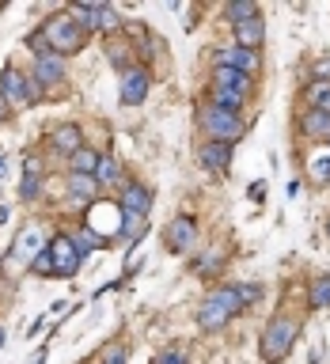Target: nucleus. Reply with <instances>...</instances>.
<instances>
[{
	"instance_id": "1",
	"label": "nucleus",
	"mask_w": 330,
	"mask_h": 364,
	"mask_svg": "<svg viewBox=\"0 0 330 364\" xmlns=\"http://www.w3.org/2000/svg\"><path fill=\"white\" fill-rule=\"evenodd\" d=\"M38 34L46 38V46H50V53H57V57H73L87 46V34L76 27V19L68 16V11H53V16L38 27Z\"/></svg>"
},
{
	"instance_id": "2",
	"label": "nucleus",
	"mask_w": 330,
	"mask_h": 364,
	"mask_svg": "<svg viewBox=\"0 0 330 364\" xmlns=\"http://www.w3.org/2000/svg\"><path fill=\"white\" fill-rule=\"evenodd\" d=\"M296 334H300V323H296L292 315H273L266 323V330H262V338H258L262 360H266V364L284 360L292 353V346H296Z\"/></svg>"
},
{
	"instance_id": "3",
	"label": "nucleus",
	"mask_w": 330,
	"mask_h": 364,
	"mask_svg": "<svg viewBox=\"0 0 330 364\" xmlns=\"http://www.w3.org/2000/svg\"><path fill=\"white\" fill-rule=\"evenodd\" d=\"M198 125L205 133V141H224V144H235L239 136L247 133V122L243 114H228V110H216V107H205L198 110Z\"/></svg>"
},
{
	"instance_id": "4",
	"label": "nucleus",
	"mask_w": 330,
	"mask_h": 364,
	"mask_svg": "<svg viewBox=\"0 0 330 364\" xmlns=\"http://www.w3.org/2000/svg\"><path fill=\"white\" fill-rule=\"evenodd\" d=\"M0 91H4L11 110H27V107H38L42 102V87L34 84L27 73H19L16 65H8L4 73H0Z\"/></svg>"
},
{
	"instance_id": "5",
	"label": "nucleus",
	"mask_w": 330,
	"mask_h": 364,
	"mask_svg": "<svg viewBox=\"0 0 330 364\" xmlns=\"http://www.w3.org/2000/svg\"><path fill=\"white\" fill-rule=\"evenodd\" d=\"M42 255L50 262V277H76L80 262H84L73 247V235H53L50 243L42 247Z\"/></svg>"
},
{
	"instance_id": "6",
	"label": "nucleus",
	"mask_w": 330,
	"mask_h": 364,
	"mask_svg": "<svg viewBox=\"0 0 330 364\" xmlns=\"http://www.w3.org/2000/svg\"><path fill=\"white\" fill-rule=\"evenodd\" d=\"M148 91H152V73L148 68L133 65L125 73H118V102L122 107H141L148 99Z\"/></svg>"
},
{
	"instance_id": "7",
	"label": "nucleus",
	"mask_w": 330,
	"mask_h": 364,
	"mask_svg": "<svg viewBox=\"0 0 330 364\" xmlns=\"http://www.w3.org/2000/svg\"><path fill=\"white\" fill-rule=\"evenodd\" d=\"M164 243H167V250H175V255H190V250L198 247V220H193L190 213H182V216H175V220H167Z\"/></svg>"
},
{
	"instance_id": "8",
	"label": "nucleus",
	"mask_w": 330,
	"mask_h": 364,
	"mask_svg": "<svg viewBox=\"0 0 330 364\" xmlns=\"http://www.w3.org/2000/svg\"><path fill=\"white\" fill-rule=\"evenodd\" d=\"M213 68H235V73L258 76V68H262V53L243 50V46H220V50H213Z\"/></svg>"
},
{
	"instance_id": "9",
	"label": "nucleus",
	"mask_w": 330,
	"mask_h": 364,
	"mask_svg": "<svg viewBox=\"0 0 330 364\" xmlns=\"http://www.w3.org/2000/svg\"><path fill=\"white\" fill-rule=\"evenodd\" d=\"M31 80H34L42 91H46V87H61V84H65V57H57V53L34 57V61H31Z\"/></svg>"
},
{
	"instance_id": "10",
	"label": "nucleus",
	"mask_w": 330,
	"mask_h": 364,
	"mask_svg": "<svg viewBox=\"0 0 330 364\" xmlns=\"http://www.w3.org/2000/svg\"><path fill=\"white\" fill-rule=\"evenodd\" d=\"M198 164L205 171H213V175H228V167H232V144H224V141H201Z\"/></svg>"
},
{
	"instance_id": "11",
	"label": "nucleus",
	"mask_w": 330,
	"mask_h": 364,
	"mask_svg": "<svg viewBox=\"0 0 330 364\" xmlns=\"http://www.w3.org/2000/svg\"><path fill=\"white\" fill-rule=\"evenodd\" d=\"M152 201H156V193H152V186H148V182H125V186H122V198H118V209L152 216Z\"/></svg>"
},
{
	"instance_id": "12",
	"label": "nucleus",
	"mask_w": 330,
	"mask_h": 364,
	"mask_svg": "<svg viewBox=\"0 0 330 364\" xmlns=\"http://www.w3.org/2000/svg\"><path fill=\"white\" fill-rule=\"evenodd\" d=\"M232 311L220 304V300H213V296H205V300L198 304V326L205 330V334H216V330H224L228 323H232Z\"/></svg>"
},
{
	"instance_id": "13",
	"label": "nucleus",
	"mask_w": 330,
	"mask_h": 364,
	"mask_svg": "<svg viewBox=\"0 0 330 364\" xmlns=\"http://www.w3.org/2000/svg\"><path fill=\"white\" fill-rule=\"evenodd\" d=\"M262 42H266V19L255 16V19H243L232 27V46H243V50H262Z\"/></svg>"
},
{
	"instance_id": "14",
	"label": "nucleus",
	"mask_w": 330,
	"mask_h": 364,
	"mask_svg": "<svg viewBox=\"0 0 330 364\" xmlns=\"http://www.w3.org/2000/svg\"><path fill=\"white\" fill-rule=\"evenodd\" d=\"M209 84H213V87H228V91H235V95H243V99L255 95V76L235 73V68H213Z\"/></svg>"
},
{
	"instance_id": "15",
	"label": "nucleus",
	"mask_w": 330,
	"mask_h": 364,
	"mask_svg": "<svg viewBox=\"0 0 330 364\" xmlns=\"http://www.w3.org/2000/svg\"><path fill=\"white\" fill-rule=\"evenodd\" d=\"M50 141H53V148H57V152L73 156L76 148H84V133H80V125H76V122H61V125H53Z\"/></svg>"
},
{
	"instance_id": "16",
	"label": "nucleus",
	"mask_w": 330,
	"mask_h": 364,
	"mask_svg": "<svg viewBox=\"0 0 330 364\" xmlns=\"http://www.w3.org/2000/svg\"><path fill=\"white\" fill-rule=\"evenodd\" d=\"M205 102H209V107H216V110H228V114H243V107H247L250 99L235 95V91H228V87H213V84H209V91H205Z\"/></svg>"
},
{
	"instance_id": "17",
	"label": "nucleus",
	"mask_w": 330,
	"mask_h": 364,
	"mask_svg": "<svg viewBox=\"0 0 330 364\" xmlns=\"http://www.w3.org/2000/svg\"><path fill=\"white\" fill-rule=\"evenodd\" d=\"M300 133L307 136V141H330V114L304 110V118H300Z\"/></svg>"
},
{
	"instance_id": "18",
	"label": "nucleus",
	"mask_w": 330,
	"mask_h": 364,
	"mask_svg": "<svg viewBox=\"0 0 330 364\" xmlns=\"http://www.w3.org/2000/svg\"><path fill=\"white\" fill-rule=\"evenodd\" d=\"M99 8H102V0H99V4H68L65 11L76 19V27L84 34H95L99 31Z\"/></svg>"
},
{
	"instance_id": "19",
	"label": "nucleus",
	"mask_w": 330,
	"mask_h": 364,
	"mask_svg": "<svg viewBox=\"0 0 330 364\" xmlns=\"http://www.w3.org/2000/svg\"><path fill=\"white\" fill-rule=\"evenodd\" d=\"M99 156L102 152H95V148H76L73 156H68V171H73V175H95V167H99Z\"/></svg>"
},
{
	"instance_id": "20",
	"label": "nucleus",
	"mask_w": 330,
	"mask_h": 364,
	"mask_svg": "<svg viewBox=\"0 0 330 364\" xmlns=\"http://www.w3.org/2000/svg\"><path fill=\"white\" fill-rule=\"evenodd\" d=\"M95 182H99V190L102 186H122V164H118V159L102 152L99 156V167H95Z\"/></svg>"
},
{
	"instance_id": "21",
	"label": "nucleus",
	"mask_w": 330,
	"mask_h": 364,
	"mask_svg": "<svg viewBox=\"0 0 330 364\" xmlns=\"http://www.w3.org/2000/svg\"><path fill=\"white\" fill-rule=\"evenodd\" d=\"M68 193H73L76 201H95L99 198L95 175H68Z\"/></svg>"
},
{
	"instance_id": "22",
	"label": "nucleus",
	"mask_w": 330,
	"mask_h": 364,
	"mask_svg": "<svg viewBox=\"0 0 330 364\" xmlns=\"http://www.w3.org/2000/svg\"><path fill=\"white\" fill-rule=\"evenodd\" d=\"M255 16H262L255 0H228V4H224V19L232 23V27H235V23H243V19H255Z\"/></svg>"
},
{
	"instance_id": "23",
	"label": "nucleus",
	"mask_w": 330,
	"mask_h": 364,
	"mask_svg": "<svg viewBox=\"0 0 330 364\" xmlns=\"http://www.w3.org/2000/svg\"><path fill=\"white\" fill-rule=\"evenodd\" d=\"M144 228H148V216H144V213L122 209V224H118V235H122V239H141Z\"/></svg>"
},
{
	"instance_id": "24",
	"label": "nucleus",
	"mask_w": 330,
	"mask_h": 364,
	"mask_svg": "<svg viewBox=\"0 0 330 364\" xmlns=\"http://www.w3.org/2000/svg\"><path fill=\"white\" fill-rule=\"evenodd\" d=\"M42 193V175H38V159L27 156V175H23V186H19V198L23 201H34Z\"/></svg>"
},
{
	"instance_id": "25",
	"label": "nucleus",
	"mask_w": 330,
	"mask_h": 364,
	"mask_svg": "<svg viewBox=\"0 0 330 364\" xmlns=\"http://www.w3.org/2000/svg\"><path fill=\"white\" fill-rule=\"evenodd\" d=\"M307 304H312L315 311H323V307H330V277H326V273H319V277H312V292H307Z\"/></svg>"
},
{
	"instance_id": "26",
	"label": "nucleus",
	"mask_w": 330,
	"mask_h": 364,
	"mask_svg": "<svg viewBox=\"0 0 330 364\" xmlns=\"http://www.w3.org/2000/svg\"><path fill=\"white\" fill-rule=\"evenodd\" d=\"M122 31V11L114 4H102L99 8V34H107V38H118Z\"/></svg>"
},
{
	"instance_id": "27",
	"label": "nucleus",
	"mask_w": 330,
	"mask_h": 364,
	"mask_svg": "<svg viewBox=\"0 0 330 364\" xmlns=\"http://www.w3.org/2000/svg\"><path fill=\"white\" fill-rule=\"evenodd\" d=\"M307 110L330 114V84H312L307 87Z\"/></svg>"
},
{
	"instance_id": "28",
	"label": "nucleus",
	"mask_w": 330,
	"mask_h": 364,
	"mask_svg": "<svg viewBox=\"0 0 330 364\" xmlns=\"http://www.w3.org/2000/svg\"><path fill=\"white\" fill-rule=\"evenodd\" d=\"M107 57L114 65H118V73H125V68H133V53H129V46H118V38H107Z\"/></svg>"
},
{
	"instance_id": "29",
	"label": "nucleus",
	"mask_w": 330,
	"mask_h": 364,
	"mask_svg": "<svg viewBox=\"0 0 330 364\" xmlns=\"http://www.w3.org/2000/svg\"><path fill=\"white\" fill-rule=\"evenodd\" d=\"M73 247H76V255H80V258H87L95 247H102V239L91 232V228H84V232H76V235H73Z\"/></svg>"
},
{
	"instance_id": "30",
	"label": "nucleus",
	"mask_w": 330,
	"mask_h": 364,
	"mask_svg": "<svg viewBox=\"0 0 330 364\" xmlns=\"http://www.w3.org/2000/svg\"><path fill=\"white\" fill-rule=\"evenodd\" d=\"M312 182H315V186H330V152L312 164Z\"/></svg>"
},
{
	"instance_id": "31",
	"label": "nucleus",
	"mask_w": 330,
	"mask_h": 364,
	"mask_svg": "<svg viewBox=\"0 0 330 364\" xmlns=\"http://www.w3.org/2000/svg\"><path fill=\"white\" fill-rule=\"evenodd\" d=\"M235 292H239V300H243V307H250V304L262 300V289H258V284H235Z\"/></svg>"
},
{
	"instance_id": "32",
	"label": "nucleus",
	"mask_w": 330,
	"mask_h": 364,
	"mask_svg": "<svg viewBox=\"0 0 330 364\" xmlns=\"http://www.w3.org/2000/svg\"><path fill=\"white\" fill-rule=\"evenodd\" d=\"M312 84H330V57L312 65Z\"/></svg>"
},
{
	"instance_id": "33",
	"label": "nucleus",
	"mask_w": 330,
	"mask_h": 364,
	"mask_svg": "<svg viewBox=\"0 0 330 364\" xmlns=\"http://www.w3.org/2000/svg\"><path fill=\"white\" fill-rule=\"evenodd\" d=\"M156 364H186V353H182L179 346H171V349H164L156 357Z\"/></svg>"
},
{
	"instance_id": "34",
	"label": "nucleus",
	"mask_w": 330,
	"mask_h": 364,
	"mask_svg": "<svg viewBox=\"0 0 330 364\" xmlns=\"http://www.w3.org/2000/svg\"><path fill=\"white\" fill-rule=\"evenodd\" d=\"M27 46H31V50H34V57H42V53H50V46H46V38H42V34H38V31H34V34H27Z\"/></svg>"
},
{
	"instance_id": "35",
	"label": "nucleus",
	"mask_w": 330,
	"mask_h": 364,
	"mask_svg": "<svg viewBox=\"0 0 330 364\" xmlns=\"http://www.w3.org/2000/svg\"><path fill=\"white\" fill-rule=\"evenodd\" d=\"M11 118V107H8V99H4V91H0V125H4Z\"/></svg>"
},
{
	"instance_id": "36",
	"label": "nucleus",
	"mask_w": 330,
	"mask_h": 364,
	"mask_svg": "<svg viewBox=\"0 0 330 364\" xmlns=\"http://www.w3.org/2000/svg\"><path fill=\"white\" fill-rule=\"evenodd\" d=\"M31 364H42V353H38V357H34V360H31Z\"/></svg>"
},
{
	"instance_id": "37",
	"label": "nucleus",
	"mask_w": 330,
	"mask_h": 364,
	"mask_svg": "<svg viewBox=\"0 0 330 364\" xmlns=\"http://www.w3.org/2000/svg\"><path fill=\"white\" fill-rule=\"evenodd\" d=\"M0 175H4V156H0Z\"/></svg>"
},
{
	"instance_id": "38",
	"label": "nucleus",
	"mask_w": 330,
	"mask_h": 364,
	"mask_svg": "<svg viewBox=\"0 0 330 364\" xmlns=\"http://www.w3.org/2000/svg\"><path fill=\"white\" fill-rule=\"evenodd\" d=\"M326 235H330V216H326Z\"/></svg>"
},
{
	"instance_id": "39",
	"label": "nucleus",
	"mask_w": 330,
	"mask_h": 364,
	"mask_svg": "<svg viewBox=\"0 0 330 364\" xmlns=\"http://www.w3.org/2000/svg\"><path fill=\"white\" fill-rule=\"evenodd\" d=\"M0 346H4V330H0Z\"/></svg>"
},
{
	"instance_id": "40",
	"label": "nucleus",
	"mask_w": 330,
	"mask_h": 364,
	"mask_svg": "<svg viewBox=\"0 0 330 364\" xmlns=\"http://www.w3.org/2000/svg\"><path fill=\"white\" fill-rule=\"evenodd\" d=\"M326 144H330V141H326Z\"/></svg>"
}]
</instances>
